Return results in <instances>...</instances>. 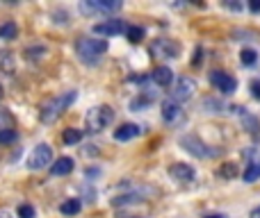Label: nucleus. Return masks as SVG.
Instances as JSON below:
<instances>
[{"label": "nucleus", "instance_id": "obj_1", "mask_svg": "<svg viewBox=\"0 0 260 218\" xmlns=\"http://www.w3.org/2000/svg\"><path fill=\"white\" fill-rule=\"evenodd\" d=\"M76 91H67V94L57 96V98H53L50 103L44 105V109H41V120L44 123H55V120L59 118V116L64 114L69 107L73 105V100H76Z\"/></svg>", "mask_w": 260, "mask_h": 218}, {"label": "nucleus", "instance_id": "obj_2", "mask_svg": "<svg viewBox=\"0 0 260 218\" xmlns=\"http://www.w3.org/2000/svg\"><path fill=\"white\" fill-rule=\"evenodd\" d=\"M108 50V41L105 39H91V36H85L76 43V53L82 62L87 64H94L101 59V55Z\"/></svg>", "mask_w": 260, "mask_h": 218}, {"label": "nucleus", "instance_id": "obj_3", "mask_svg": "<svg viewBox=\"0 0 260 218\" xmlns=\"http://www.w3.org/2000/svg\"><path fill=\"white\" fill-rule=\"evenodd\" d=\"M112 120H114L112 107H108V105H99V107L87 111L85 123H87V129H89V132H103Z\"/></svg>", "mask_w": 260, "mask_h": 218}, {"label": "nucleus", "instance_id": "obj_4", "mask_svg": "<svg viewBox=\"0 0 260 218\" xmlns=\"http://www.w3.org/2000/svg\"><path fill=\"white\" fill-rule=\"evenodd\" d=\"M151 55L157 59H176L180 55V43L174 39H167V36H160L151 43Z\"/></svg>", "mask_w": 260, "mask_h": 218}, {"label": "nucleus", "instance_id": "obj_5", "mask_svg": "<svg viewBox=\"0 0 260 218\" xmlns=\"http://www.w3.org/2000/svg\"><path fill=\"white\" fill-rule=\"evenodd\" d=\"M48 164H53V148L48 143H39L27 157V168L30 170H41Z\"/></svg>", "mask_w": 260, "mask_h": 218}, {"label": "nucleus", "instance_id": "obj_6", "mask_svg": "<svg viewBox=\"0 0 260 218\" xmlns=\"http://www.w3.org/2000/svg\"><path fill=\"white\" fill-rule=\"evenodd\" d=\"M180 146H183L187 152H192L194 157H199V159H206V157L217 155V150H210V148H208L199 137H194V134H185V137H180Z\"/></svg>", "mask_w": 260, "mask_h": 218}, {"label": "nucleus", "instance_id": "obj_7", "mask_svg": "<svg viewBox=\"0 0 260 218\" xmlns=\"http://www.w3.org/2000/svg\"><path fill=\"white\" fill-rule=\"evenodd\" d=\"M194 91H197V82L192 77H178L171 86V100L174 103H185L194 96Z\"/></svg>", "mask_w": 260, "mask_h": 218}, {"label": "nucleus", "instance_id": "obj_8", "mask_svg": "<svg viewBox=\"0 0 260 218\" xmlns=\"http://www.w3.org/2000/svg\"><path fill=\"white\" fill-rule=\"evenodd\" d=\"M126 30H128V25L121 18H110V21L96 23L94 25V34H101V36H117V34H123Z\"/></svg>", "mask_w": 260, "mask_h": 218}, {"label": "nucleus", "instance_id": "obj_9", "mask_svg": "<svg viewBox=\"0 0 260 218\" xmlns=\"http://www.w3.org/2000/svg\"><path fill=\"white\" fill-rule=\"evenodd\" d=\"M210 84L217 86L221 94H233V91L238 89V80H235L233 75H229V73H224V71H212L210 73Z\"/></svg>", "mask_w": 260, "mask_h": 218}, {"label": "nucleus", "instance_id": "obj_10", "mask_svg": "<svg viewBox=\"0 0 260 218\" xmlns=\"http://www.w3.org/2000/svg\"><path fill=\"white\" fill-rule=\"evenodd\" d=\"M117 9H121V3H119V0H112V3H105V0H94V3H80V12H82V14L117 12Z\"/></svg>", "mask_w": 260, "mask_h": 218}, {"label": "nucleus", "instance_id": "obj_11", "mask_svg": "<svg viewBox=\"0 0 260 218\" xmlns=\"http://www.w3.org/2000/svg\"><path fill=\"white\" fill-rule=\"evenodd\" d=\"M169 175L171 178H176L178 182H189V180H194V168L189 164H174L169 166Z\"/></svg>", "mask_w": 260, "mask_h": 218}, {"label": "nucleus", "instance_id": "obj_12", "mask_svg": "<svg viewBox=\"0 0 260 218\" xmlns=\"http://www.w3.org/2000/svg\"><path fill=\"white\" fill-rule=\"evenodd\" d=\"M139 132H142V129H139V125H135V123H123L121 127L114 129V139H117V141H130V139H135Z\"/></svg>", "mask_w": 260, "mask_h": 218}, {"label": "nucleus", "instance_id": "obj_13", "mask_svg": "<svg viewBox=\"0 0 260 218\" xmlns=\"http://www.w3.org/2000/svg\"><path fill=\"white\" fill-rule=\"evenodd\" d=\"M73 168H76V164H73L71 157H59V159H55L50 164V173L53 175H69Z\"/></svg>", "mask_w": 260, "mask_h": 218}, {"label": "nucleus", "instance_id": "obj_14", "mask_svg": "<svg viewBox=\"0 0 260 218\" xmlns=\"http://www.w3.org/2000/svg\"><path fill=\"white\" fill-rule=\"evenodd\" d=\"M151 80L155 82L157 86H169L171 82H174V73H171V68H167V66H157L155 71L151 73Z\"/></svg>", "mask_w": 260, "mask_h": 218}, {"label": "nucleus", "instance_id": "obj_15", "mask_svg": "<svg viewBox=\"0 0 260 218\" xmlns=\"http://www.w3.org/2000/svg\"><path fill=\"white\" fill-rule=\"evenodd\" d=\"M180 114V107H178V103H174V100H165L162 103V118L169 123V120H176V116Z\"/></svg>", "mask_w": 260, "mask_h": 218}, {"label": "nucleus", "instance_id": "obj_16", "mask_svg": "<svg viewBox=\"0 0 260 218\" xmlns=\"http://www.w3.org/2000/svg\"><path fill=\"white\" fill-rule=\"evenodd\" d=\"M80 209H82V202L78 200V198L64 200L62 205H59V211H62L64 216H76V214H80Z\"/></svg>", "mask_w": 260, "mask_h": 218}, {"label": "nucleus", "instance_id": "obj_17", "mask_svg": "<svg viewBox=\"0 0 260 218\" xmlns=\"http://www.w3.org/2000/svg\"><path fill=\"white\" fill-rule=\"evenodd\" d=\"M80 139H82V132L80 129H64V134H62V141L67 143V146H76V143H80Z\"/></svg>", "mask_w": 260, "mask_h": 218}, {"label": "nucleus", "instance_id": "obj_18", "mask_svg": "<svg viewBox=\"0 0 260 218\" xmlns=\"http://www.w3.org/2000/svg\"><path fill=\"white\" fill-rule=\"evenodd\" d=\"M16 34H18L16 23L7 21V23H3V25H0V36H3V39H14Z\"/></svg>", "mask_w": 260, "mask_h": 218}, {"label": "nucleus", "instance_id": "obj_19", "mask_svg": "<svg viewBox=\"0 0 260 218\" xmlns=\"http://www.w3.org/2000/svg\"><path fill=\"white\" fill-rule=\"evenodd\" d=\"M256 59H258V55H256V50H251V48H244L242 53H240V62H242L244 66H253Z\"/></svg>", "mask_w": 260, "mask_h": 218}, {"label": "nucleus", "instance_id": "obj_20", "mask_svg": "<svg viewBox=\"0 0 260 218\" xmlns=\"http://www.w3.org/2000/svg\"><path fill=\"white\" fill-rule=\"evenodd\" d=\"M217 175L219 178H226V180H233L235 175H238V168H235V164H224V166H219V170H217Z\"/></svg>", "mask_w": 260, "mask_h": 218}, {"label": "nucleus", "instance_id": "obj_21", "mask_svg": "<svg viewBox=\"0 0 260 218\" xmlns=\"http://www.w3.org/2000/svg\"><path fill=\"white\" fill-rule=\"evenodd\" d=\"M240 116H242V123H244V127H247L249 132H256V129H258V118H256V116L247 114V111H240Z\"/></svg>", "mask_w": 260, "mask_h": 218}, {"label": "nucleus", "instance_id": "obj_22", "mask_svg": "<svg viewBox=\"0 0 260 218\" xmlns=\"http://www.w3.org/2000/svg\"><path fill=\"white\" fill-rule=\"evenodd\" d=\"M16 141V129L14 127H3L0 129V143L7 146V143H14Z\"/></svg>", "mask_w": 260, "mask_h": 218}, {"label": "nucleus", "instance_id": "obj_23", "mask_svg": "<svg viewBox=\"0 0 260 218\" xmlns=\"http://www.w3.org/2000/svg\"><path fill=\"white\" fill-rule=\"evenodd\" d=\"M126 34H128V41H133V43H139V41L144 39V34H146V32H144V27H128L126 30Z\"/></svg>", "mask_w": 260, "mask_h": 218}, {"label": "nucleus", "instance_id": "obj_24", "mask_svg": "<svg viewBox=\"0 0 260 218\" xmlns=\"http://www.w3.org/2000/svg\"><path fill=\"white\" fill-rule=\"evenodd\" d=\"M244 182H256V180L260 178V164H251L247 170H244Z\"/></svg>", "mask_w": 260, "mask_h": 218}, {"label": "nucleus", "instance_id": "obj_25", "mask_svg": "<svg viewBox=\"0 0 260 218\" xmlns=\"http://www.w3.org/2000/svg\"><path fill=\"white\" fill-rule=\"evenodd\" d=\"M18 218H35V207L21 205V207H18Z\"/></svg>", "mask_w": 260, "mask_h": 218}, {"label": "nucleus", "instance_id": "obj_26", "mask_svg": "<svg viewBox=\"0 0 260 218\" xmlns=\"http://www.w3.org/2000/svg\"><path fill=\"white\" fill-rule=\"evenodd\" d=\"M251 94H253V98H256V100H260V80L251 82Z\"/></svg>", "mask_w": 260, "mask_h": 218}, {"label": "nucleus", "instance_id": "obj_27", "mask_svg": "<svg viewBox=\"0 0 260 218\" xmlns=\"http://www.w3.org/2000/svg\"><path fill=\"white\" fill-rule=\"evenodd\" d=\"M249 9H251V12H260V0H253V3H249Z\"/></svg>", "mask_w": 260, "mask_h": 218}, {"label": "nucleus", "instance_id": "obj_28", "mask_svg": "<svg viewBox=\"0 0 260 218\" xmlns=\"http://www.w3.org/2000/svg\"><path fill=\"white\" fill-rule=\"evenodd\" d=\"M0 218H14V214L9 209H0Z\"/></svg>", "mask_w": 260, "mask_h": 218}, {"label": "nucleus", "instance_id": "obj_29", "mask_svg": "<svg viewBox=\"0 0 260 218\" xmlns=\"http://www.w3.org/2000/svg\"><path fill=\"white\" fill-rule=\"evenodd\" d=\"M249 218H260V207H256V209L249 214Z\"/></svg>", "mask_w": 260, "mask_h": 218}, {"label": "nucleus", "instance_id": "obj_30", "mask_svg": "<svg viewBox=\"0 0 260 218\" xmlns=\"http://www.w3.org/2000/svg\"><path fill=\"white\" fill-rule=\"evenodd\" d=\"M203 218H226V216L224 214H206Z\"/></svg>", "mask_w": 260, "mask_h": 218}]
</instances>
